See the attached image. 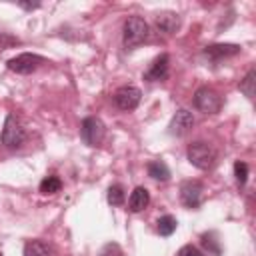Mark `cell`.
<instances>
[{"label":"cell","instance_id":"25","mask_svg":"<svg viewBox=\"0 0 256 256\" xmlns=\"http://www.w3.org/2000/svg\"><path fill=\"white\" fill-rule=\"evenodd\" d=\"M18 6L24 10H36L40 6V2H18Z\"/></svg>","mask_w":256,"mask_h":256},{"label":"cell","instance_id":"17","mask_svg":"<svg viewBox=\"0 0 256 256\" xmlns=\"http://www.w3.org/2000/svg\"><path fill=\"white\" fill-rule=\"evenodd\" d=\"M254 84H256V70L250 68L248 74L244 76V80L240 82V92H244V96L254 98Z\"/></svg>","mask_w":256,"mask_h":256},{"label":"cell","instance_id":"9","mask_svg":"<svg viewBox=\"0 0 256 256\" xmlns=\"http://www.w3.org/2000/svg\"><path fill=\"white\" fill-rule=\"evenodd\" d=\"M192 126H194V116H192V112L186 110V108H180V110H176V114L172 116V120H170V124H168V132H170L172 136H184V134L190 132Z\"/></svg>","mask_w":256,"mask_h":256},{"label":"cell","instance_id":"15","mask_svg":"<svg viewBox=\"0 0 256 256\" xmlns=\"http://www.w3.org/2000/svg\"><path fill=\"white\" fill-rule=\"evenodd\" d=\"M24 256H52V250L40 240H30L24 246Z\"/></svg>","mask_w":256,"mask_h":256},{"label":"cell","instance_id":"21","mask_svg":"<svg viewBox=\"0 0 256 256\" xmlns=\"http://www.w3.org/2000/svg\"><path fill=\"white\" fill-rule=\"evenodd\" d=\"M202 244H204L212 254H216V256L220 254V246L216 244V240L212 238V234H204V236H202Z\"/></svg>","mask_w":256,"mask_h":256},{"label":"cell","instance_id":"5","mask_svg":"<svg viewBox=\"0 0 256 256\" xmlns=\"http://www.w3.org/2000/svg\"><path fill=\"white\" fill-rule=\"evenodd\" d=\"M104 134H106V128H104V124H102L100 118L88 116V118L82 120V124H80V136H82V140L88 146H98L104 140Z\"/></svg>","mask_w":256,"mask_h":256},{"label":"cell","instance_id":"10","mask_svg":"<svg viewBox=\"0 0 256 256\" xmlns=\"http://www.w3.org/2000/svg\"><path fill=\"white\" fill-rule=\"evenodd\" d=\"M240 52V46L238 44H212V46H206L204 48V56L212 62H220L224 58H230V56H236Z\"/></svg>","mask_w":256,"mask_h":256},{"label":"cell","instance_id":"2","mask_svg":"<svg viewBox=\"0 0 256 256\" xmlns=\"http://www.w3.org/2000/svg\"><path fill=\"white\" fill-rule=\"evenodd\" d=\"M186 156H188V162L196 166L198 170H210L216 164V150L208 142H202V140L192 142L186 150Z\"/></svg>","mask_w":256,"mask_h":256},{"label":"cell","instance_id":"14","mask_svg":"<svg viewBox=\"0 0 256 256\" xmlns=\"http://www.w3.org/2000/svg\"><path fill=\"white\" fill-rule=\"evenodd\" d=\"M148 176L154 178V180H160V182H166L170 178V168L162 162V160H152L148 162Z\"/></svg>","mask_w":256,"mask_h":256},{"label":"cell","instance_id":"23","mask_svg":"<svg viewBox=\"0 0 256 256\" xmlns=\"http://www.w3.org/2000/svg\"><path fill=\"white\" fill-rule=\"evenodd\" d=\"M18 42L20 40L10 36V34H0V50H6V48H10L12 44H18Z\"/></svg>","mask_w":256,"mask_h":256},{"label":"cell","instance_id":"19","mask_svg":"<svg viewBox=\"0 0 256 256\" xmlns=\"http://www.w3.org/2000/svg\"><path fill=\"white\" fill-rule=\"evenodd\" d=\"M108 202L112 204V206H122L124 204V200H126V194H124V188L120 186V184H112L110 188H108Z\"/></svg>","mask_w":256,"mask_h":256},{"label":"cell","instance_id":"22","mask_svg":"<svg viewBox=\"0 0 256 256\" xmlns=\"http://www.w3.org/2000/svg\"><path fill=\"white\" fill-rule=\"evenodd\" d=\"M178 256H204L196 246H192V244H186V246H182L180 250H178Z\"/></svg>","mask_w":256,"mask_h":256},{"label":"cell","instance_id":"6","mask_svg":"<svg viewBox=\"0 0 256 256\" xmlns=\"http://www.w3.org/2000/svg\"><path fill=\"white\" fill-rule=\"evenodd\" d=\"M6 64H8V70H12L16 74H30L42 64V56L32 54V52H24V54L10 58Z\"/></svg>","mask_w":256,"mask_h":256},{"label":"cell","instance_id":"16","mask_svg":"<svg viewBox=\"0 0 256 256\" xmlns=\"http://www.w3.org/2000/svg\"><path fill=\"white\" fill-rule=\"evenodd\" d=\"M176 226H178V222H176V218L170 216V214L162 216V218L156 222V230H158L160 236H170V234L176 230Z\"/></svg>","mask_w":256,"mask_h":256},{"label":"cell","instance_id":"20","mask_svg":"<svg viewBox=\"0 0 256 256\" xmlns=\"http://www.w3.org/2000/svg\"><path fill=\"white\" fill-rule=\"evenodd\" d=\"M234 176H236V182L240 184V186H244L246 184V180H248V164L246 162H234Z\"/></svg>","mask_w":256,"mask_h":256},{"label":"cell","instance_id":"12","mask_svg":"<svg viewBox=\"0 0 256 256\" xmlns=\"http://www.w3.org/2000/svg\"><path fill=\"white\" fill-rule=\"evenodd\" d=\"M154 24H156L158 32H162V34H174L180 28V16L176 12H160V14H156Z\"/></svg>","mask_w":256,"mask_h":256},{"label":"cell","instance_id":"3","mask_svg":"<svg viewBox=\"0 0 256 256\" xmlns=\"http://www.w3.org/2000/svg\"><path fill=\"white\" fill-rule=\"evenodd\" d=\"M26 140V130L22 128L20 120L14 114H8L4 120V128L0 132V144L4 148H18Z\"/></svg>","mask_w":256,"mask_h":256},{"label":"cell","instance_id":"4","mask_svg":"<svg viewBox=\"0 0 256 256\" xmlns=\"http://www.w3.org/2000/svg\"><path fill=\"white\" fill-rule=\"evenodd\" d=\"M194 106L204 114H216L222 106V100H220V94L214 88L202 86L194 94Z\"/></svg>","mask_w":256,"mask_h":256},{"label":"cell","instance_id":"7","mask_svg":"<svg viewBox=\"0 0 256 256\" xmlns=\"http://www.w3.org/2000/svg\"><path fill=\"white\" fill-rule=\"evenodd\" d=\"M204 196V186L198 180H186L180 186V202L186 208H198L202 204Z\"/></svg>","mask_w":256,"mask_h":256},{"label":"cell","instance_id":"8","mask_svg":"<svg viewBox=\"0 0 256 256\" xmlns=\"http://www.w3.org/2000/svg\"><path fill=\"white\" fill-rule=\"evenodd\" d=\"M140 96L142 92L136 88V86H120L116 92H114V104L120 108V110H134L140 102Z\"/></svg>","mask_w":256,"mask_h":256},{"label":"cell","instance_id":"1","mask_svg":"<svg viewBox=\"0 0 256 256\" xmlns=\"http://www.w3.org/2000/svg\"><path fill=\"white\" fill-rule=\"evenodd\" d=\"M148 34H150V28L146 24L144 18L140 16H128L126 22H124V28H122V42L128 50L140 46L142 42L148 40Z\"/></svg>","mask_w":256,"mask_h":256},{"label":"cell","instance_id":"18","mask_svg":"<svg viewBox=\"0 0 256 256\" xmlns=\"http://www.w3.org/2000/svg\"><path fill=\"white\" fill-rule=\"evenodd\" d=\"M60 188H62V182H60L58 176H46L40 182V192L42 194H56V192H60Z\"/></svg>","mask_w":256,"mask_h":256},{"label":"cell","instance_id":"13","mask_svg":"<svg viewBox=\"0 0 256 256\" xmlns=\"http://www.w3.org/2000/svg\"><path fill=\"white\" fill-rule=\"evenodd\" d=\"M150 204V194L144 186H136L128 198V210L130 212H142Z\"/></svg>","mask_w":256,"mask_h":256},{"label":"cell","instance_id":"24","mask_svg":"<svg viewBox=\"0 0 256 256\" xmlns=\"http://www.w3.org/2000/svg\"><path fill=\"white\" fill-rule=\"evenodd\" d=\"M100 256H122V252H120V248H118V244H106L104 248H102V252H100Z\"/></svg>","mask_w":256,"mask_h":256},{"label":"cell","instance_id":"11","mask_svg":"<svg viewBox=\"0 0 256 256\" xmlns=\"http://www.w3.org/2000/svg\"><path fill=\"white\" fill-rule=\"evenodd\" d=\"M168 62H170V58H168V54H160L152 64H150V68L146 70V74H144V80H148V82H158V80H164L166 76H168Z\"/></svg>","mask_w":256,"mask_h":256},{"label":"cell","instance_id":"26","mask_svg":"<svg viewBox=\"0 0 256 256\" xmlns=\"http://www.w3.org/2000/svg\"><path fill=\"white\" fill-rule=\"evenodd\" d=\"M0 256H2V252H0Z\"/></svg>","mask_w":256,"mask_h":256}]
</instances>
